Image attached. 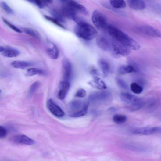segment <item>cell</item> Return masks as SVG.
<instances>
[{"label": "cell", "instance_id": "29", "mask_svg": "<svg viewBox=\"0 0 161 161\" xmlns=\"http://www.w3.org/2000/svg\"><path fill=\"white\" fill-rule=\"evenodd\" d=\"M33 2L36 4L39 8H43L47 5L51 4L53 1L50 0H46V1H39V0H36V1H30Z\"/></svg>", "mask_w": 161, "mask_h": 161}, {"label": "cell", "instance_id": "40", "mask_svg": "<svg viewBox=\"0 0 161 161\" xmlns=\"http://www.w3.org/2000/svg\"><path fill=\"white\" fill-rule=\"evenodd\" d=\"M144 103H143V106H142V107H142H143V106H144ZM141 108H140V109H141ZM129 109V110H130V111H131V112L135 111H136V110H135V111H133V110H130V109ZM139 109H138V110H139Z\"/></svg>", "mask_w": 161, "mask_h": 161}, {"label": "cell", "instance_id": "10", "mask_svg": "<svg viewBox=\"0 0 161 161\" xmlns=\"http://www.w3.org/2000/svg\"><path fill=\"white\" fill-rule=\"evenodd\" d=\"M62 66L64 81L69 82L71 78L72 74L71 63L68 59H65L63 60Z\"/></svg>", "mask_w": 161, "mask_h": 161}, {"label": "cell", "instance_id": "32", "mask_svg": "<svg viewBox=\"0 0 161 161\" xmlns=\"http://www.w3.org/2000/svg\"><path fill=\"white\" fill-rule=\"evenodd\" d=\"M1 7L4 11L9 14H12L13 12V9L4 2H2L1 3Z\"/></svg>", "mask_w": 161, "mask_h": 161}, {"label": "cell", "instance_id": "38", "mask_svg": "<svg viewBox=\"0 0 161 161\" xmlns=\"http://www.w3.org/2000/svg\"><path fill=\"white\" fill-rule=\"evenodd\" d=\"M5 50V48L4 47L0 46V52H3Z\"/></svg>", "mask_w": 161, "mask_h": 161}, {"label": "cell", "instance_id": "41", "mask_svg": "<svg viewBox=\"0 0 161 161\" xmlns=\"http://www.w3.org/2000/svg\"><path fill=\"white\" fill-rule=\"evenodd\" d=\"M2 92V90H0V94H1Z\"/></svg>", "mask_w": 161, "mask_h": 161}, {"label": "cell", "instance_id": "18", "mask_svg": "<svg viewBox=\"0 0 161 161\" xmlns=\"http://www.w3.org/2000/svg\"><path fill=\"white\" fill-rule=\"evenodd\" d=\"M118 71L120 74L124 75L137 72V70L134 65L130 64L120 66L118 69Z\"/></svg>", "mask_w": 161, "mask_h": 161}, {"label": "cell", "instance_id": "13", "mask_svg": "<svg viewBox=\"0 0 161 161\" xmlns=\"http://www.w3.org/2000/svg\"><path fill=\"white\" fill-rule=\"evenodd\" d=\"M13 142L18 144L32 145L34 144V140L24 135H16L12 138Z\"/></svg>", "mask_w": 161, "mask_h": 161}, {"label": "cell", "instance_id": "16", "mask_svg": "<svg viewBox=\"0 0 161 161\" xmlns=\"http://www.w3.org/2000/svg\"><path fill=\"white\" fill-rule=\"evenodd\" d=\"M66 2L77 13H79L85 15H88L87 9L82 5L73 1H66Z\"/></svg>", "mask_w": 161, "mask_h": 161}, {"label": "cell", "instance_id": "3", "mask_svg": "<svg viewBox=\"0 0 161 161\" xmlns=\"http://www.w3.org/2000/svg\"><path fill=\"white\" fill-rule=\"evenodd\" d=\"M89 102L79 100H75L68 105V111L70 116L77 117L83 116L87 113Z\"/></svg>", "mask_w": 161, "mask_h": 161}, {"label": "cell", "instance_id": "37", "mask_svg": "<svg viewBox=\"0 0 161 161\" xmlns=\"http://www.w3.org/2000/svg\"><path fill=\"white\" fill-rule=\"evenodd\" d=\"M92 73L94 75H98V70L96 69H94L92 71Z\"/></svg>", "mask_w": 161, "mask_h": 161}, {"label": "cell", "instance_id": "30", "mask_svg": "<svg viewBox=\"0 0 161 161\" xmlns=\"http://www.w3.org/2000/svg\"><path fill=\"white\" fill-rule=\"evenodd\" d=\"M44 16L45 18L48 20V21L53 23L60 27L64 29H65V27L60 23H60L58 20L55 18L47 16Z\"/></svg>", "mask_w": 161, "mask_h": 161}, {"label": "cell", "instance_id": "28", "mask_svg": "<svg viewBox=\"0 0 161 161\" xmlns=\"http://www.w3.org/2000/svg\"><path fill=\"white\" fill-rule=\"evenodd\" d=\"M130 88L132 92L137 94H139L142 93L143 90L141 86L136 83H133L131 84Z\"/></svg>", "mask_w": 161, "mask_h": 161}, {"label": "cell", "instance_id": "14", "mask_svg": "<svg viewBox=\"0 0 161 161\" xmlns=\"http://www.w3.org/2000/svg\"><path fill=\"white\" fill-rule=\"evenodd\" d=\"M46 46V52L48 56L52 59H57L59 55V52L55 45L52 42H48Z\"/></svg>", "mask_w": 161, "mask_h": 161}, {"label": "cell", "instance_id": "11", "mask_svg": "<svg viewBox=\"0 0 161 161\" xmlns=\"http://www.w3.org/2000/svg\"><path fill=\"white\" fill-rule=\"evenodd\" d=\"M48 109L53 115L58 117H62L65 113L62 109L55 104L52 99H49L47 102Z\"/></svg>", "mask_w": 161, "mask_h": 161}, {"label": "cell", "instance_id": "12", "mask_svg": "<svg viewBox=\"0 0 161 161\" xmlns=\"http://www.w3.org/2000/svg\"><path fill=\"white\" fill-rule=\"evenodd\" d=\"M96 43L98 46L104 51L109 52L112 50L111 43L104 36H98L96 39Z\"/></svg>", "mask_w": 161, "mask_h": 161}, {"label": "cell", "instance_id": "4", "mask_svg": "<svg viewBox=\"0 0 161 161\" xmlns=\"http://www.w3.org/2000/svg\"><path fill=\"white\" fill-rule=\"evenodd\" d=\"M120 98L123 102L128 105L127 109L133 111L140 109L144 103L141 99L128 93H122L120 94Z\"/></svg>", "mask_w": 161, "mask_h": 161}, {"label": "cell", "instance_id": "39", "mask_svg": "<svg viewBox=\"0 0 161 161\" xmlns=\"http://www.w3.org/2000/svg\"><path fill=\"white\" fill-rule=\"evenodd\" d=\"M110 110H111L113 111V112H114L115 110H116V109L114 108H110Z\"/></svg>", "mask_w": 161, "mask_h": 161}, {"label": "cell", "instance_id": "33", "mask_svg": "<svg viewBox=\"0 0 161 161\" xmlns=\"http://www.w3.org/2000/svg\"><path fill=\"white\" fill-rule=\"evenodd\" d=\"M40 85V83L38 82H36L33 83L30 88L29 91V94L33 95L39 88Z\"/></svg>", "mask_w": 161, "mask_h": 161}, {"label": "cell", "instance_id": "25", "mask_svg": "<svg viewBox=\"0 0 161 161\" xmlns=\"http://www.w3.org/2000/svg\"><path fill=\"white\" fill-rule=\"evenodd\" d=\"M110 4L113 8L116 9H123L126 6V2L122 0H112L110 1Z\"/></svg>", "mask_w": 161, "mask_h": 161}, {"label": "cell", "instance_id": "7", "mask_svg": "<svg viewBox=\"0 0 161 161\" xmlns=\"http://www.w3.org/2000/svg\"><path fill=\"white\" fill-rule=\"evenodd\" d=\"M138 31L147 36L153 37H160L161 33L157 28L153 26L145 25L138 27Z\"/></svg>", "mask_w": 161, "mask_h": 161}, {"label": "cell", "instance_id": "19", "mask_svg": "<svg viewBox=\"0 0 161 161\" xmlns=\"http://www.w3.org/2000/svg\"><path fill=\"white\" fill-rule=\"evenodd\" d=\"M99 65L102 70L103 76H107L110 71V66L108 63L104 59H100L99 62Z\"/></svg>", "mask_w": 161, "mask_h": 161}, {"label": "cell", "instance_id": "6", "mask_svg": "<svg viewBox=\"0 0 161 161\" xmlns=\"http://www.w3.org/2000/svg\"><path fill=\"white\" fill-rule=\"evenodd\" d=\"M111 44L112 55L115 58L126 56L130 53V49L114 39H112Z\"/></svg>", "mask_w": 161, "mask_h": 161}, {"label": "cell", "instance_id": "21", "mask_svg": "<svg viewBox=\"0 0 161 161\" xmlns=\"http://www.w3.org/2000/svg\"><path fill=\"white\" fill-rule=\"evenodd\" d=\"M91 85L94 87L100 90L105 89L107 86L105 83L98 77H95Z\"/></svg>", "mask_w": 161, "mask_h": 161}, {"label": "cell", "instance_id": "27", "mask_svg": "<svg viewBox=\"0 0 161 161\" xmlns=\"http://www.w3.org/2000/svg\"><path fill=\"white\" fill-rule=\"evenodd\" d=\"M23 31L27 34L37 39L40 40L41 37L35 30L31 28H25L23 29Z\"/></svg>", "mask_w": 161, "mask_h": 161}, {"label": "cell", "instance_id": "17", "mask_svg": "<svg viewBox=\"0 0 161 161\" xmlns=\"http://www.w3.org/2000/svg\"><path fill=\"white\" fill-rule=\"evenodd\" d=\"M127 2L130 8L134 10H143L146 7L145 2L141 0H129Z\"/></svg>", "mask_w": 161, "mask_h": 161}, {"label": "cell", "instance_id": "20", "mask_svg": "<svg viewBox=\"0 0 161 161\" xmlns=\"http://www.w3.org/2000/svg\"><path fill=\"white\" fill-rule=\"evenodd\" d=\"M11 65L14 68L17 69H24L27 67L31 66L32 64L30 62L21 61V60H16L13 62Z\"/></svg>", "mask_w": 161, "mask_h": 161}, {"label": "cell", "instance_id": "5", "mask_svg": "<svg viewBox=\"0 0 161 161\" xmlns=\"http://www.w3.org/2000/svg\"><path fill=\"white\" fill-rule=\"evenodd\" d=\"M92 20L94 25L98 30L102 31L107 30L109 25L106 18L102 13L95 10L92 14Z\"/></svg>", "mask_w": 161, "mask_h": 161}, {"label": "cell", "instance_id": "36", "mask_svg": "<svg viewBox=\"0 0 161 161\" xmlns=\"http://www.w3.org/2000/svg\"><path fill=\"white\" fill-rule=\"evenodd\" d=\"M86 95V92L84 89H80L78 91L75 95V96L79 98H84Z\"/></svg>", "mask_w": 161, "mask_h": 161}, {"label": "cell", "instance_id": "1", "mask_svg": "<svg viewBox=\"0 0 161 161\" xmlns=\"http://www.w3.org/2000/svg\"><path fill=\"white\" fill-rule=\"evenodd\" d=\"M107 30L112 39L116 40L130 49L137 51L140 49V45L135 40L117 28L109 25Z\"/></svg>", "mask_w": 161, "mask_h": 161}, {"label": "cell", "instance_id": "15", "mask_svg": "<svg viewBox=\"0 0 161 161\" xmlns=\"http://www.w3.org/2000/svg\"><path fill=\"white\" fill-rule=\"evenodd\" d=\"M70 87L69 83L63 81L60 83L58 93V98L60 100H63L66 97Z\"/></svg>", "mask_w": 161, "mask_h": 161}, {"label": "cell", "instance_id": "8", "mask_svg": "<svg viewBox=\"0 0 161 161\" xmlns=\"http://www.w3.org/2000/svg\"><path fill=\"white\" fill-rule=\"evenodd\" d=\"M111 97V94L108 91L96 92L90 94L89 97L90 101L95 102H101L106 101Z\"/></svg>", "mask_w": 161, "mask_h": 161}, {"label": "cell", "instance_id": "23", "mask_svg": "<svg viewBox=\"0 0 161 161\" xmlns=\"http://www.w3.org/2000/svg\"><path fill=\"white\" fill-rule=\"evenodd\" d=\"M45 72L43 70L36 68H31L27 70L26 75L31 76L36 75H44Z\"/></svg>", "mask_w": 161, "mask_h": 161}, {"label": "cell", "instance_id": "31", "mask_svg": "<svg viewBox=\"0 0 161 161\" xmlns=\"http://www.w3.org/2000/svg\"><path fill=\"white\" fill-rule=\"evenodd\" d=\"M116 81L117 84L120 87L125 90H128V86L124 80L118 78L116 79Z\"/></svg>", "mask_w": 161, "mask_h": 161}, {"label": "cell", "instance_id": "35", "mask_svg": "<svg viewBox=\"0 0 161 161\" xmlns=\"http://www.w3.org/2000/svg\"><path fill=\"white\" fill-rule=\"evenodd\" d=\"M8 134L7 130L4 127L0 126V138H5Z\"/></svg>", "mask_w": 161, "mask_h": 161}, {"label": "cell", "instance_id": "26", "mask_svg": "<svg viewBox=\"0 0 161 161\" xmlns=\"http://www.w3.org/2000/svg\"><path fill=\"white\" fill-rule=\"evenodd\" d=\"M20 54V52L16 49H9L5 50L2 55L8 58H14L18 56Z\"/></svg>", "mask_w": 161, "mask_h": 161}, {"label": "cell", "instance_id": "2", "mask_svg": "<svg viewBox=\"0 0 161 161\" xmlns=\"http://www.w3.org/2000/svg\"><path fill=\"white\" fill-rule=\"evenodd\" d=\"M74 32L79 37L88 40L94 39L98 35V32L94 27L84 21L77 23Z\"/></svg>", "mask_w": 161, "mask_h": 161}, {"label": "cell", "instance_id": "9", "mask_svg": "<svg viewBox=\"0 0 161 161\" xmlns=\"http://www.w3.org/2000/svg\"><path fill=\"white\" fill-rule=\"evenodd\" d=\"M161 129L160 127H142L134 130L133 133L136 134L149 135L160 133Z\"/></svg>", "mask_w": 161, "mask_h": 161}, {"label": "cell", "instance_id": "34", "mask_svg": "<svg viewBox=\"0 0 161 161\" xmlns=\"http://www.w3.org/2000/svg\"><path fill=\"white\" fill-rule=\"evenodd\" d=\"M2 19L3 21L4 22V23H5L10 28L13 30L14 31L19 33H22V32L21 30H20L16 26L9 23L4 18H3Z\"/></svg>", "mask_w": 161, "mask_h": 161}, {"label": "cell", "instance_id": "24", "mask_svg": "<svg viewBox=\"0 0 161 161\" xmlns=\"http://www.w3.org/2000/svg\"><path fill=\"white\" fill-rule=\"evenodd\" d=\"M113 120L114 122L117 124H122L127 121V118L124 115L117 114L113 116Z\"/></svg>", "mask_w": 161, "mask_h": 161}, {"label": "cell", "instance_id": "22", "mask_svg": "<svg viewBox=\"0 0 161 161\" xmlns=\"http://www.w3.org/2000/svg\"><path fill=\"white\" fill-rule=\"evenodd\" d=\"M50 13L53 16V18L58 20L60 23H63L65 22V18L60 10L52 9L51 10Z\"/></svg>", "mask_w": 161, "mask_h": 161}]
</instances>
